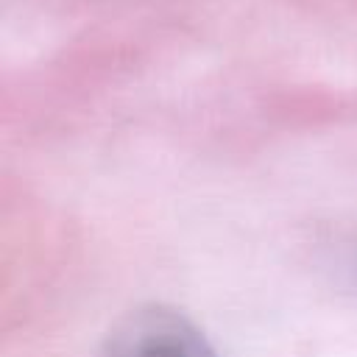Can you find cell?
Masks as SVG:
<instances>
[{"instance_id": "obj_1", "label": "cell", "mask_w": 357, "mask_h": 357, "mask_svg": "<svg viewBox=\"0 0 357 357\" xmlns=\"http://www.w3.org/2000/svg\"><path fill=\"white\" fill-rule=\"evenodd\" d=\"M100 357H220V354L187 315L153 304L123 315L112 326Z\"/></svg>"}]
</instances>
